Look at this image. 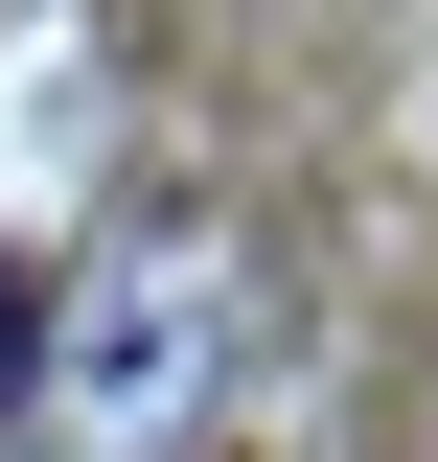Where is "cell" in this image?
<instances>
[{
    "instance_id": "cell-1",
    "label": "cell",
    "mask_w": 438,
    "mask_h": 462,
    "mask_svg": "<svg viewBox=\"0 0 438 462\" xmlns=\"http://www.w3.org/2000/svg\"><path fill=\"white\" fill-rule=\"evenodd\" d=\"M47 393V278H0V416Z\"/></svg>"
}]
</instances>
